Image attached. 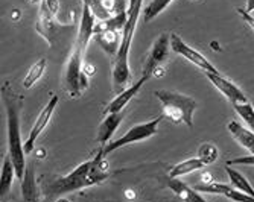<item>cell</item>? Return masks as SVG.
<instances>
[{"label":"cell","mask_w":254,"mask_h":202,"mask_svg":"<svg viewBox=\"0 0 254 202\" xmlns=\"http://www.w3.org/2000/svg\"><path fill=\"white\" fill-rule=\"evenodd\" d=\"M154 96L160 101L163 117L171 120L175 125L184 123L188 128L193 126V111L198 103L193 98L181 95L172 90H157Z\"/></svg>","instance_id":"5"},{"label":"cell","mask_w":254,"mask_h":202,"mask_svg":"<svg viewBox=\"0 0 254 202\" xmlns=\"http://www.w3.org/2000/svg\"><path fill=\"white\" fill-rule=\"evenodd\" d=\"M169 49H171V35L163 32L152 44V48L148 52V56L143 62V70L142 76L145 79H151L155 76L157 70L163 67V64L169 58Z\"/></svg>","instance_id":"8"},{"label":"cell","mask_w":254,"mask_h":202,"mask_svg":"<svg viewBox=\"0 0 254 202\" xmlns=\"http://www.w3.org/2000/svg\"><path fill=\"white\" fill-rule=\"evenodd\" d=\"M219 156V152H218V148L213 145V143H204L199 146L198 149V158L205 164H213Z\"/></svg>","instance_id":"24"},{"label":"cell","mask_w":254,"mask_h":202,"mask_svg":"<svg viewBox=\"0 0 254 202\" xmlns=\"http://www.w3.org/2000/svg\"><path fill=\"white\" fill-rule=\"evenodd\" d=\"M171 50L183 58H186L189 62L196 65L204 73H219L216 67L207 59L202 53H199L196 49L190 48L189 44L183 41V38L177 34H171Z\"/></svg>","instance_id":"9"},{"label":"cell","mask_w":254,"mask_h":202,"mask_svg":"<svg viewBox=\"0 0 254 202\" xmlns=\"http://www.w3.org/2000/svg\"><path fill=\"white\" fill-rule=\"evenodd\" d=\"M57 105H58V96L54 95L51 98V101L46 103L44 108L40 111V114L35 119V122H34V125H32V128L29 131V136H28V139L25 142V152H26V155H29L34 151L35 142L38 140V137L43 134V131L46 129V126L49 125V122L52 119V114H54V111L57 109Z\"/></svg>","instance_id":"10"},{"label":"cell","mask_w":254,"mask_h":202,"mask_svg":"<svg viewBox=\"0 0 254 202\" xmlns=\"http://www.w3.org/2000/svg\"><path fill=\"white\" fill-rule=\"evenodd\" d=\"M81 2L84 6H87L90 9V12L93 14L96 21H105L110 17H113L110 14V11L107 9L105 0H81Z\"/></svg>","instance_id":"22"},{"label":"cell","mask_w":254,"mask_h":202,"mask_svg":"<svg viewBox=\"0 0 254 202\" xmlns=\"http://www.w3.org/2000/svg\"><path fill=\"white\" fill-rule=\"evenodd\" d=\"M228 166H253L254 167V153L245 155V156H238V158L228 160Z\"/></svg>","instance_id":"26"},{"label":"cell","mask_w":254,"mask_h":202,"mask_svg":"<svg viewBox=\"0 0 254 202\" xmlns=\"http://www.w3.org/2000/svg\"><path fill=\"white\" fill-rule=\"evenodd\" d=\"M238 12H239V15L242 17V20L245 21V23L251 28V31L254 32V15H251V14H248L245 9H242V8H238L236 9Z\"/></svg>","instance_id":"27"},{"label":"cell","mask_w":254,"mask_h":202,"mask_svg":"<svg viewBox=\"0 0 254 202\" xmlns=\"http://www.w3.org/2000/svg\"><path fill=\"white\" fill-rule=\"evenodd\" d=\"M163 114L158 116L157 119H152L149 122H145V123H138L135 126H132L131 129H128L122 137L119 139H114L111 140L104 149H99L96 156L101 160H105L107 156L114 152V151H119L121 148H125L128 145H132V143H138V142H143V140H148L151 139L152 136H155L157 131H158V125L160 122L163 120Z\"/></svg>","instance_id":"6"},{"label":"cell","mask_w":254,"mask_h":202,"mask_svg":"<svg viewBox=\"0 0 254 202\" xmlns=\"http://www.w3.org/2000/svg\"><path fill=\"white\" fill-rule=\"evenodd\" d=\"M5 109H6V129H8V153L17 172V179L21 181L26 173V152L25 143H21L20 134V108L18 103L5 95Z\"/></svg>","instance_id":"4"},{"label":"cell","mask_w":254,"mask_h":202,"mask_svg":"<svg viewBox=\"0 0 254 202\" xmlns=\"http://www.w3.org/2000/svg\"><path fill=\"white\" fill-rule=\"evenodd\" d=\"M207 79H209L215 88L221 95H224V98L232 103V105H236V103H244V102H248L245 93L242 90L230 79H227L225 76H222L221 73H205Z\"/></svg>","instance_id":"11"},{"label":"cell","mask_w":254,"mask_h":202,"mask_svg":"<svg viewBox=\"0 0 254 202\" xmlns=\"http://www.w3.org/2000/svg\"><path fill=\"white\" fill-rule=\"evenodd\" d=\"M172 2L174 0H151V2L145 6V9L142 11L145 21H151L155 17H158Z\"/></svg>","instance_id":"23"},{"label":"cell","mask_w":254,"mask_h":202,"mask_svg":"<svg viewBox=\"0 0 254 202\" xmlns=\"http://www.w3.org/2000/svg\"><path fill=\"white\" fill-rule=\"evenodd\" d=\"M142 5H143V0H129V3H128V20L122 31L121 48H119L116 58L113 61V70H111L113 90L118 93H122L125 88H128L127 85L131 82L129 50H131V43L135 34L138 18H140V14L143 11Z\"/></svg>","instance_id":"2"},{"label":"cell","mask_w":254,"mask_h":202,"mask_svg":"<svg viewBox=\"0 0 254 202\" xmlns=\"http://www.w3.org/2000/svg\"><path fill=\"white\" fill-rule=\"evenodd\" d=\"M227 128L239 146L247 149L250 153H254V131H251L247 126H242L236 120H230L227 123Z\"/></svg>","instance_id":"14"},{"label":"cell","mask_w":254,"mask_h":202,"mask_svg":"<svg viewBox=\"0 0 254 202\" xmlns=\"http://www.w3.org/2000/svg\"><path fill=\"white\" fill-rule=\"evenodd\" d=\"M225 172L228 175V179H230V186L241 190L242 193L245 195H250L254 198V187L251 186V183L248 181V179L236 169H233L232 166H225Z\"/></svg>","instance_id":"20"},{"label":"cell","mask_w":254,"mask_h":202,"mask_svg":"<svg viewBox=\"0 0 254 202\" xmlns=\"http://www.w3.org/2000/svg\"><path fill=\"white\" fill-rule=\"evenodd\" d=\"M235 111L238 113V116L245 122V125L254 131V106L250 102H244V103H236L233 105Z\"/></svg>","instance_id":"25"},{"label":"cell","mask_w":254,"mask_h":202,"mask_svg":"<svg viewBox=\"0 0 254 202\" xmlns=\"http://www.w3.org/2000/svg\"><path fill=\"white\" fill-rule=\"evenodd\" d=\"M125 116H127V109L119 111V113L105 114V119L101 122L98 132H96V142L99 143V149H104L113 140L114 132L118 131V128L124 122Z\"/></svg>","instance_id":"12"},{"label":"cell","mask_w":254,"mask_h":202,"mask_svg":"<svg viewBox=\"0 0 254 202\" xmlns=\"http://www.w3.org/2000/svg\"><path fill=\"white\" fill-rule=\"evenodd\" d=\"M95 25H96V18L87 6L82 5V14H81L78 32L63 72V87L67 96L72 99L81 98L82 93L88 88V76L85 73L84 56L91 37L95 35Z\"/></svg>","instance_id":"1"},{"label":"cell","mask_w":254,"mask_h":202,"mask_svg":"<svg viewBox=\"0 0 254 202\" xmlns=\"http://www.w3.org/2000/svg\"><path fill=\"white\" fill-rule=\"evenodd\" d=\"M245 11L248 14H251L254 11V0H247V6H245Z\"/></svg>","instance_id":"28"},{"label":"cell","mask_w":254,"mask_h":202,"mask_svg":"<svg viewBox=\"0 0 254 202\" xmlns=\"http://www.w3.org/2000/svg\"><path fill=\"white\" fill-rule=\"evenodd\" d=\"M46 67H48V61H46V58H40L37 62H34L31 65V69L28 70L26 76L23 78V81H21L23 88H25V90L32 88L38 82V79L43 76V73L46 72Z\"/></svg>","instance_id":"21"},{"label":"cell","mask_w":254,"mask_h":202,"mask_svg":"<svg viewBox=\"0 0 254 202\" xmlns=\"http://www.w3.org/2000/svg\"><path fill=\"white\" fill-rule=\"evenodd\" d=\"M57 14H54L49 8L46 0H40V8H38V15L35 21V31L46 40L49 44V48L55 46V41H58L67 29L70 26H63L57 23Z\"/></svg>","instance_id":"7"},{"label":"cell","mask_w":254,"mask_h":202,"mask_svg":"<svg viewBox=\"0 0 254 202\" xmlns=\"http://www.w3.org/2000/svg\"><path fill=\"white\" fill-rule=\"evenodd\" d=\"M0 173H2V175H0V198H2V201H5L6 195L11 192L14 179L17 178V172H15V167L12 164L9 153H6L3 156L2 172H0Z\"/></svg>","instance_id":"18"},{"label":"cell","mask_w":254,"mask_h":202,"mask_svg":"<svg viewBox=\"0 0 254 202\" xmlns=\"http://www.w3.org/2000/svg\"><path fill=\"white\" fill-rule=\"evenodd\" d=\"M148 82V79H145L143 76L138 78V81H135L132 85H129L128 88H125L122 93H118V96L113 101H110L104 109V114H111V113H119V111H124L128 108L129 102L135 98V95L140 92L142 87Z\"/></svg>","instance_id":"13"},{"label":"cell","mask_w":254,"mask_h":202,"mask_svg":"<svg viewBox=\"0 0 254 202\" xmlns=\"http://www.w3.org/2000/svg\"><path fill=\"white\" fill-rule=\"evenodd\" d=\"M107 178L105 172V160L95 156L93 160H87L76 166L70 173L61 176L49 186V196L58 198L67 193H73L76 190L99 184L102 179Z\"/></svg>","instance_id":"3"},{"label":"cell","mask_w":254,"mask_h":202,"mask_svg":"<svg viewBox=\"0 0 254 202\" xmlns=\"http://www.w3.org/2000/svg\"><path fill=\"white\" fill-rule=\"evenodd\" d=\"M20 187H21L23 202H41L40 190H38V186L35 181V170H34L32 164H29L26 167L25 178L20 181Z\"/></svg>","instance_id":"15"},{"label":"cell","mask_w":254,"mask_h":202,"mask_svg":"<svg viewBox=\"0 0 254 202\" xmlns=\"http://www.w3.org/2000/svg\"><path fill=\"white\" fill-rule=\"evenodd\" d=\"M202 167H205V164L198 158V156H193V158H188V160H184V161L172 166L169 170V178H181L184 175H189V173H193L196 170H201Z\"/></svg>","instance_id":"19"},{"label":"cell","mask_w":254,"mask_h":202,"mask_svg":"<svg viewBox=\"0 0 254 202\" xmlns=\"http://www.w3.org/2000/svg\"><path fill=\"white\" fill-rule=\"evenodd\" d=\"M168 187L184 202H209L201 195V192H198L196 189L189 187L188 184L181 183L178 178H169L168 179Z\"/></svg>","instance_id":"16"},{"label":"cell","mask_w":254,"mask_h":202,"mask_svg":"<svg viewBox=\"0 0 254 202\" xmlns=\"http://www.w3.org/2000/svg\"><path fill=\"white\" fill-rule=\"evenodd\" d=\"M98 41L99 46L110 55L116 58L119 48H121V38H122V32L119 31H113V29H105L101 31L98 34L93 35Z\"/></svg>","instance_id":"17"}]
</instances>
